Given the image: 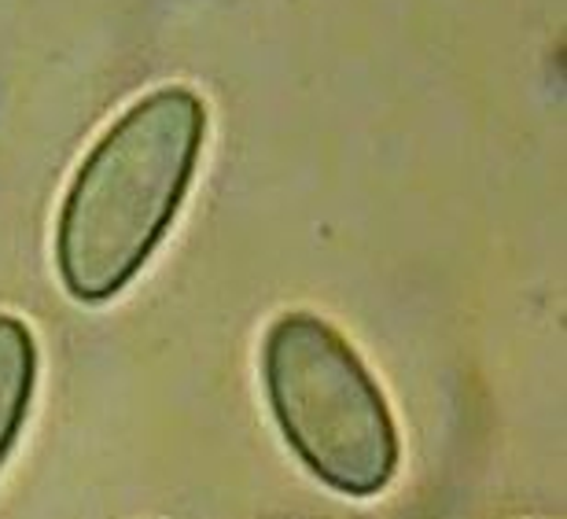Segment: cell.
I'll use <instances>...</instances> for the list:
<instances>
[{
  "instance_id": "cell-2",
  "label": "cell",
  "mask_w": 567,
  "mask_h": 519,
  "mask_svg": "<svg viewBox=\"0 0 567 519\" xmlns=\"http://www.w3.org/2000/svg\"><path fill=\"white\" fill-rule=\"evenodd\" d=\"M262 387L284 443L324 487L377 498L399 471L391 405L358 350L317 313L291 310L262 340Z\"/></svg>"
},
{
  "instance_id": "cell-3",
  "label": "cell",
  "mask_w": 567,
  "mask_h": 519,
  "mask_svg": "<svg viewBox=\"0 0 567 519\" xmlns=\"http://www.w3.org/2000/svg\"><path fill=\"white\" fill-rule=\"evenodd\" d=\"M33 387H38V343L27 321L0 313V465L30 416Z\"/></svg>"
},
{
  "instance_id": "cell-1",
  "label": "cell",
  "mask_w": 567,
  "mask_h": 519,
  "mask_svg": "<svg viewBox=\"0 0 567 519\" xmlns=\"http://www.w3.org/2000/svg\"><path fill=\"white\" fill-rule=\"evenodd\" d=\"M203 137V100L163 85L93 144L55 218V269L78 302L115 299L141 273L188 196Z\"/></svg>"
}]
</instances>
